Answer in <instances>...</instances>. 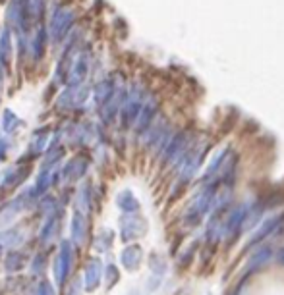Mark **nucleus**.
Masks as SVG:
<instances>
[{
    "instance_id": "8",
    "label": "nucleus",
    "mask_w": 284,
    "mask_h": 295,
    "mask_svg": "<svg viewBox=\"0 0 284 295\" xmlns=\"http://www.w3.org/2000/svg\"><path fill=\"white\" fill-rule=\"evenodd\" d=\"M23 266V257L21 255H10L8 257V261H6V270L8 272H15L17 268H21Z\"/></svg>"
},
{
    "instance_id": "9",
    "label": "nucleus",
    "mask_w": 284,
    "mask_h": 295,
    "mask_svg": "<svg viewBox=\"0 0 284 295\" xmlns=\"http://www.w3.org/2000/svg\"><path fill=\"white\" fill-rule=\"evenodd\" d=\"M35 295H54V290H52V286H50L48 282H41L39 288H37V292H35Z\"/></svg>"
},
{
    "instance_id": "1",
    "label": "nucleus",
    "mask_w": 284,
    "mask_h": 295,
    "mask_svg": "<svg viewBox=\"0 0 284 295\" xmlns=\"http://www.w3.org/2000/svg\"><path fill=\"white\" fill-rule=\"evenodd\" d=\"M70 268H72V243L70 241H62L60 251L56 255V261H54V276H56L58 286H62L64 280L68 278Z\"/></svg>"
},
{
    "instance_id": "2",
    "label": "nucleus",
    "mask_w": 284,
    "mask_h": 295,
    "mask_svg": "<svg viewBox=\"0 0 284 295\" xmlns=\"http://www.w3.org/2000/svg\"><path fill=\"white\" fill-rule=\"evenodd\" d=\"M83 172H85V162L75 158L62 170V181H77L79 177L83 176Z\"/></svg>"
},
{
    "instance_id": "3",
    "label": "nucleus",
    "mask_w": 284,
    "mask_h": 295,
    "mask_svg": "<svg viewBox=\"0 0 284 295\" xmlns=\"http://www.w3.org/2000/svg\"><path fill=\"white\" fill-rule=\"evenodd\" d=\"M58 226H60V218L56 212H52V214H48V220L45 222V226H43V230H41V241L43 243H50L54 236L58 234Z\"/></svg>"
},
{
    "instance_id": "11",
    "label": "nucleus",
    "mask_w": 284,
    "mask_h": 295,
    "mask_svg": "<svg viewBox=\"0 0 284 295\" xmlns=\"http://www.w3.org/2000/svg\"><path fill=\"white\" fill-rule=\"evenodd\" d=\"M41 266H43V257H37V265H35V268H33V272H39Z\"/></svg>"
},
{
    "instance_id": "7",
    "label": "nucleus",
    "mask_w": 284,
    "mask_h": 295,
    "mask_svg": "<svg viewBox=\"0 0 284 295\" xmlns=\"http://www.w3.org/2000/svg\"><path fill=\"white\" fill-rule=\"evenodd\" d=\"M19 239H21V236H19L17 228H12V230H4V232L0 234V245H2V247H10V245H15Z\"/></svg>"
},
{
    "instance_id": "5",
    "label": "nucleus",
    "mask_w": 284,
    "mask_h": 295,
    "mask_svg": "<svg viewBox=\"0 0 284 295\" xmlns=\"http://www.w3.org/2000/svg\"><path fill=\"white\" fill-rule=\"evenodd\" d=\"M72 237H74L75 245H81L85 239V218L81 212H75L74 220H72Z\"/></svg>"
},
{
    "instance_id": "6",
    "label": "nucleus",
    "mask_w": 284,
    "mask_h": 295,
    "mask_svg": "<svg viewBox=\"0 0 284 295\" xmlns=\"http://www.w3.org/2000/svg\"><path fill=\"white\" fill-rule=\"evenodd\" d=\"M23 207V195L19 197V199H15L12 203H8L4 210H2V214H0V224H6V222H10L14 218L15 214H19V210Z\"/></svg>"
},
{
    "instance_id": "10",
    "label": "nucleus",
    "mask_w": 284,
    "mask_h": 295,
    "mask_svg": "<svg viewBox=\"0 0 284 295\" xmlns=\"http://www.w3.org/2000/svg\"><path fill=\"white\" fill-rule=\"evenodd\" d=\"M4 154H6V143H4V141H0V162H2Z\"/></svg>"
},
{
    "instance_id": "4",
    "label": "nucleus",
    "mask_w": 284,
    "mask_h": 295,
    "mask_svg": "<svg viewBox=\"0 0 284 295\" xmlns=\"http://www.w3.org/2000/svg\"><path fill=\"white\" fill-rule=\"evenodd\" d=\"M99 282H101V261L93 259L85 270V286H87V290H95L99 286Z\"/></svg>"
}]
</instances>
